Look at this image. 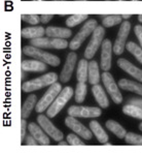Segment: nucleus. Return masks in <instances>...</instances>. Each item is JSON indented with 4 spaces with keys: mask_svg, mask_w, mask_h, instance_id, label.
<instances>
[{
    "mask_svg": "<svg viewBox=\"0 0 142 154\" xmlns=\"http://www.w3.org/2000/svg\"><path fill=\"white\" fill-rule=\"evenodd\" d=\"M118 86L123 90L133 92V93H136L138 95L142 96V84H140V83H137L127 79H120L118 81Z\"/></svg>",
    "mask_w": 142,
    "mask_h": 154,
    "instance_id": "5701e85b",
    "label": "nucleus"
},
{
    "mask_svg": "<svg viewBox=\"0 0 142 154\" xmlns=\"http://www.w3.org/2000/svg\"><path fill=\"white\" fill-rule=\"evenodd\" d=\"M123 113L127 116H130L135 119L142 120V108L138 106L128 103V105L123 106Z\"/></svg>",
    "mask_w": 142,
    "mask_h": 154,
    "instance_id": "bb28decb",
    "label": "nucleus"
},
{
    "mask_svg": "<svg viewBox=\"0 0 142 154\" xmlns=\"http://www.w3.org/2000/svg\"><path fill=\"white\" fill-rule=\"evenodd\" d=\"M112 52L113 46L109 39H104L101 50V68L104 72H108L112 64Z\"/></svg>",
    "mask_w": 142,
    "mask_h": 154,
    "instance_id": "4468645a",
    "label": "nucleus"
},
{
    "mask_svg": "<svg viewBox=\"0 0 142 154\" xmlns=\"http://www.w3.org/2000/svg\"><path fill=\"white\" fill-rule=\"evenodd\" d=\"M123 19H125V20H128L129 18H131V15H122Z\"/></svg>",
    "mask_w": 142,
    "mask_h": 154,
    "instance_id": "a19ab883",
    "label": "nucleus"
},
{
    "mask_svg": "<svg viewBox=\"0 0 142 154\" xmlns=\"http://www.w3.org/2000/svg\"><path fill=\"white\" fill-rule=\"evenodd\" d=\"M128 103H132V105L138 106L142 108V98H131Z\"/></svg>",
    "mask_w": 142,
    "mask_h": 154,
    "instance_id": "58836bf2",
    "label": "nucleus"
},
{
    "mask_svg": "<svg viewBox=\"0 0 142 154\" xmlns=\"http://www.w3.org/2000/svg\"><path fill=\"white\" fill-rule=\"evenodd\" d=\"M130 31H131V23L126 20L120 26L117 35L115 37L114 44H113V53L115 55H122L124 53L127 46V39L129 37Z\"/></svg>",
    "mask_w": 142,
    "mask_h": 154,
    "instance_id": "6e6552de",
    "label": "nucleus"
},
{
    "mask_svg": "<svg viewBox=\"0 0 142 154\" xmlns=\"http://www.w3.org/2000/svg\"><path fill=\"white\" fill-rule=\"evenodd\" d=\"M46 34L49 37L54 38H68L71 36L72 32L69 28L64 27H56V26H49L46 29Z\"/></svg>",
    "mask_w": 142,
    "mask_h": 154,
    "instance_id": "aec40b11",
    "label": "nucleus"
},
{
    "mask_svg": "<svg viewBox=\"0 0 142 154\" xmlns=\"http://www.w3.org/2000/svg\"><path fill=\"white\" fill-rule=\"evenodd\" d=\"M31 46L39 49H56L64 50L69 47V44L65 38H54V37H38L31 39Z\"/></svg>",
    "mask_w": 142,
    "mask_h": 154,
    "instance_id": "0eeeda50",
    "label": "nucleus"
},
{
    "mask_svg": "<svg viewBox=\"0 0 142 154\" xmlns=\"http://www.w3.org/2000/svg\"><path fill=\"white\" fill-rule=\"evenodd\" d=\"M26 72H25L24 69H22V77H21V78H22V80H24L26 78Z\"/></svg>",
    "mask_w": 142,
    "mask_h": 154,
    "instance_id": "79ce46f5",
    "label": "nucleus"
},
{
    "mask_svg": "<svg viewBox=\"0 0 142 154\" xmlns=\"http://www.w3.org/2000/svg\"><path fill=\"white\" fill-rule=\"evenodd\" d=\"M125 142L129 145H139L142 146V136L134 132H127L125 137Z\"/></svg>",
    "mask_w": 142,
    "mask_h": 154,
    "instance_id": "2f4dec72",
    "label": "nucleus"
},
{
    "mask_svg": "<svg viewBox=\"0 0 142 154\" xmlns=\"http://www.w3.org/2000/svg\"><path fill=\"white\" fill-rule=\"evenodd\" d=\"M59 79V75L56 72H47L43 75L36 78V79H32L30 81L24 82L22 84V90L26 93L28 92H33L39 90L43 87L51 86L54 83H56Z\"/></svg>",
    "mask_w": 142,
    "mask_h": 154,
    "instance_id": "f257e3e1",
    "label": "nucleus"
},
{
    "mask_svg": "<svg viewBox=\"0 0 142 154\" xmlns=\"http://www.w3.org/2000/svg\"><path fill=\"white\" fill-rule=\"evenodd\" d=\"M23 53L28 57H32L34 59L40 60L42 62L51 66H59L60 65V58L58 56L54 55L49 52L42 51L39 48H36L34 46H25L23 48Z\"/></svg>",
    "mask_w": 142,
    "mask_h": 154,
    "instance_id": "f03ea898",
    "label": "nucleus"
},
{
    "mask_svg": "<svg viewBox=\"0 0 142 154\" xmlns=\"http://www.w3.org/2000/svg\"><path fill=\"white\" fill-rule=\"evenodd\" d=\"M104 146H111V143H105V144H103Z\"/></svg>",
    "mask_w": 142,
    "mask_h": 154,
    "instance_id": "c03bdc74",
    "label": "nucleus"
},
{
    "mask_svg": "<svg viewBox=\"0 0 142 154\" xmlns=\"http://www.w3.org/2000/svg\"><path fill=\"white\" fill-rule=\"evenodd\" d=\"M90 129L92 130L93 134L96 137V139L100 142L101 144H105L108 142V134H106V131L103 129V127L101 126V124L96 120H92L90 122Z\"/></svg>",
    "mask_w": 142,
    "mask_h": 154,
    "instance_id": "4be33fe9",
    "label": "nucleus"
},
{
    "mask_svg": "<svg viewBox=\"0 0 142 154\" xmlns=\"http://www.w3.org/2000/svg\"><path fill=\"white\" fill-rule=\"evenodd\" d=\"M76 1H87V0H76Z\"/></svg>",
    "mask_w": 142,
    "mask_h": 154,
    "instance_id": "49530a36",
    "label": "nucleus"
},
{
    "mask_svg": "<svg viewBox=\"0 0 142 154\" xmlns=\"http://www.w3.org/2000/svg\"><path fill=\"white\" fill-rule=\"evenodd\" d=\"M54 18V15H40V22L42 24H47L49 21H52Z\"/></svg>",
    "mask_w": 142,
    "mask_h": 154,
    "instance_id": "4c0bfd02",
    "label": "nucleus"
},
{
    "mask_svg": "<svg viewBox=\"0 0 142 154\" xmlns=\"http://www.w3.org/2000/svg\"><path fill=\"white\" fill-rule=\"evenodd\" d=\"M87 81L92 86L99 84V82H100L99 65L96 60H91L89 62V79H87Z\"/></svg>",
    "mask_w": 142,
    "mask_h": 154,
    "instance_id": "393cba45",
    "label": "nucleus"
},
{
    "mask_svg": "<svg viewBox=\"0 0 142 154\" xmlns=\"http://www.w3.org/2000/svg\"><path fill=\"white\" fill-rule=\"evenodd\" d=\"M123 23L122 15H108L105 16L102 20V25L106 28H110L113 26L120 25Z\"/></svg>",
    "mask_w": 142,
    "mask_h": 154,
    "instance_id": "cd10ccee",
    "label": "nucleus"
},
{
    "mask_svg": "<svg viewBox=\"0 0 142 154\" xmlns=\"http://www.w3.org/2000/svg\"><path fill=\"white\" fill-rule=\"evenodd\" d=\"M68 115L75 118H97L100 117L102 111L97 106H71L68 109Z\"/></svg>",
    "mask_w": 142,
    "mask_h": 154,
    "instance_id": "9d476101",
    "label": "nucleus"
},
{
    "mask_svg": "<svg viewBox=\"0 0 142 154\" xmlns=\"http://www.w3.org/2000/svg\"><path fill=\"white\" fill-rule=\"evenodd\" d=\"M87 85L86 83H81V82H78V84L76 85V88H75V91H74V98H75V101L77 103H81L82 101L86 99V96H87Z\"/></svg>",
    "mask_w": 142,
    "mask_h": 154,
    "instance_id": "c85d7f7f",
    "label": "nucleus"
},
{
    "mask_svg": "<svg viewBox=\"0 0 142 154\" xmlns=\"http://www.w3.org/2000/svg\"><path fill=\"white\" fill-rule=\"evenodd\" d=\"M131 1H138V0H131Z\"/></svg>",
    "mask_w": 142,
    "mask_h": 154,
    "instance_id": "09e8293b",
    "label": "nucleus"
},
{
    "mask_svg": "<svg viewBox=\"0 0 142 154\" xmlns=\"http://www.w3.org/2000/svg\"><path fill=\"white\" fill-rule=\"evenodd\" d=\"M33 1H41V0H33Z\"/></svg>",
    "mask_w": 142,
    "mask_h": 154,
    "instance_id": "de8ad7c7",
    "label": "nucleus"
},
{
    "mask_svg": "<svg viewBox=\"0 0 142 154\" xmlns=\"http://www.w3.org/2000/svg\"><path fill=\"white\" fill-rule=\"evenodd\" d=\"M58 145H59V146H66V145H69V144H68V142H67V141H66V142H64L63 140H62V141H60V142H59V143H58Z\"/></svg>",
    "mask_w": 142,
    "mask_h": 154,
    "instance_id": "ea45409f",
    "label": "nucleus"
},
{
    "mask_svg": "<svg viewBox=\"0 0 142 154\" xmlns=\"http://www.w3.org/2000/svg\"><path fill=\"white\" fill-rule=\"evenodd\" d=\"M21 19H22L23 22L28 23L30 25H37L40 22V16L32 15V14H30V15H25L24 14V15L21 16Z\"/></svg>",
    "mask_w": 142,
    "mask_h": 154,
    "instance_id": "473e14b6",
    "label": "nucleus"
},
{
    "mask_svg": "<svg viewBox=\"0 0 142 154\" xmlns=\"http://www.w3.org/2000/svg\"><path fill=\"white\" fill-rule=\"evenodd\" d=\"M89 79V62L87 59H80L76 70V80L78 82L86 83Z\"/></svg>",
    "mask_w": 142,
    "mask_h": 154,
    "instance_id": "b1692460",
    "label": "nucleus"
},
{
    "mask_svg": "<svg viewBox=\"0 0 142 154\" xmlns=\"http://www.w3.org/2000/svg\"><path fill=\"white\" fill-rule=\"evenodd\" d=\"M73 94H74V91H73V89L70 86H66L65 88H63L62 91L59 93V95L53 101V103L46 110V115L49 118L56 117L63 110V108L66 106V103L70 100L71 97L73 96Z\"/></svg>",
    "mask_w": 142,
    "mask_h": 154,
    "instance_id": "7ed1b4c3",
    "label": "nucleus"
},
{
    "mask_svg": "<svg viewBox=\"0 0 142 154\" xmlns=\"http://www.w3.org/2000/svg\"><path fill=\"white\" fill-rule=\"evenodd\" d=\"M76 62H77L76 53L73 51L70 52L67 55V58H66V61L64 63L61 75H59V79H60L61 83L69 82V80L71 79V75L73 73V70H74L75 65H76Z\"/></svg>",
    "mask_w": 142,
    "mask_h": 154,
    "instance_id": "ddd939ff",
    "label": "nucleus"
},
{
    "mask_svg": "<svg viewBox=\"0 0 142 154\" xmlns=\"http://www.w3.org/2000/svg\"><path fill=\"white\" fill-rule=\"evenodd\" d=\"M55 1H57V0H55ZM60 1H63V0H60Z\"/></svg>",
    "mask_w": 142,
    "mask_h": 154,
    "instance_id": "8fccbe9b",
    "label": "nucleus"
},
{
    "mask_svg": "<svg viewBox=\"0 0 142 154\" xmlns=\"http://www.w3.org/2000/svg\"><path fill=\"white\" fill-rule=\"evenodd\" d=\"M105 36V29L104 26H98L95 29V31L92 33V37L90 39V42L87 44L86 50H84V58L92 59L97 53L98 49L102 45Z\"/></svg>",
    "mask_w": 142,
    "mask_h": 154,
    "instance_id": "423d86ee",
    "label": "nucleus"
},
{
    "mask_svg": "<svg viewBox=\"0 0 142 154\" xmlns=\"http://www.w3.org/2000/svg\"><path fill=\"white\" fill-rule=\"evenodd\" d=\"M118 67L122 68L124 72H126L128 75H130L135 80L142 83V69L137 66H135L133 63H131L129 60L125 58H120L117 60Z\"/></svg>",
    "mask_w": 142,
    "mask_h": 154,
    "instance_id": "2eb2a0df",
    "label": "nucleus"
},
{
    "mask_svg": "<svg viewBox=\"0 0 142 154\" xmlns=\"http://www.w3.org/2000/svg\"><path fill=\"white\" fill-rule=\"evenodd\" d=\"M37 105V96L35 94H29L28 97L24 101L22 109H21V116L24 119L29 118L30 114L33 111V109H35V106Z\"/></svg>",
    "mask_w": 142,
    "mask_h": 154,
    "instance_id": "412c9836",
    "label": "nucleus"
},
{
    "mask_svg": "<svg viewBox=\"0 0 142 154\" xmlns=\"http://www.w3.org/2000/svg\"><path fill=\"white\" fill-rule=\"evenodd\" d=\"M28 130H29L30 134L34 137L35 140L38 142L39 145L47 146L51 144L47 134L42 129V127L40 126L39 124H36V123H34V122L29 123V124H28Z\"/></svg>",
    "mask_w": 142,
    "mask_h": 154,
    "instance_id": "dca6fc26",
    "label": "nucleus"
},
{
    "mask_svg": "<svg viewBox=\"0 0 142 154\" xmlns=\"http://www.w3.org/2000/svg\"><path fill=\"white\" fill-rule=\"evenodd\" d=\"M134 33H135V35H136V37H137V39H138L140 46L142 47V26L141 25H135Z\"/></svg>",
    "mask_w": 142,
    "mask_h": 154,
    "instance_id": "f704fd0d",
    "label": "nucleus"
},
{
    "mask_svg": "<svg viewBox=\"0 0 142 154\" xmlns=\"http://www.w3.org/2000/svg\"><path fill=\"white\" fill-rule=\"evenodd\" d=\"M105 125H106V128L112 132L115 137H117L118 139H125V137L127 134V130L118 122L114 121V120H107Z\"/></svg>",
    "mask_w": 142,
    "mask_h": 154,
    "instance_id": "a878e982",
    "label": "nucleus"
},
{
    "mask_svg": "<svg viewBox=\"0 0 142 154\" xmlns=\"http://www.w3.org/2000/svg\"><path fill=\"white\" fill-rule=\"evenodd\" d=\"M126 48L142 64V47L138 46V45L135 44L134 42H127Z\"/></svg>",
    "mask_w": 142,
    "mask_h": 154,
    "instance_id": "c756f323",
    "label": "nucleus"
},
{
    "mask_svg": "<svg viewBox=\"0 0 142 154\" xmlns=\"http://www.w3.org/2000/svg\"><path fill=\"white\" fill-rule=\"evenodd\" d=\"M139 129H140L141 131H142V122L140 123V124H139Z\"/></svg>",
    "mask_w": 142,
    "mask_h": 154,
    "instance_id": "a18cd8bd",
    "label": "nucleus"
},
{
    "mask_svg": "<svg viewBox=\"0 0 142 154\" xmlns=\"http://www.w3.org/2000/svg\"><path fill=\"white\" fill-rule=\"evenodd\" d=\"M24 141L26 142V145H27V146H36V145H38V142L35 140V138L32 136V134H31V136L26 137Z\"/></svg>",
    "mask_w": 142,
    "mask_h": 154,
    "instance_id": "e433bc0d",
    "label": "nucleus"
},
{
    "mask_svg": "<svg viewBox=\"0 0 142 154\" xmlns=\"http://www.w3.org/2000/svg\"><path fill=\"white\" fill-rule=\"evenodd\" d=\"M89 18L87 15H71L66 19L65 24L68 28L69 27H75V26L81 24L82 22L87 20Z\"/></svg>",
    "mask_w": 142,
    "mask_h": 154,
    "instance_id": "7c9ffc66",
    "label": "nucleus"
},
{
    "mask_svg": "<svg viewBox=\"0 0 142 154\" xmlns=\"http://www.w3.org/2000/svg\"><path fill=\"white\" fill-rule=\"evenodd\" d=\"M65 125L72 130L74 134H77V136L81 137L84 140H91L93 137V132L91 129H89L87 127L84 126L81 122H79L73 116L68 115V117H66L65 119Z\"/></svg>",
    "mask_w": 142,
    "mask_h": 154,
    "instance_id": "f8f14e48",
    "label": "nucleus"
},
{
    "mask_svg": "<svg viewBox=\"0 0 142 154\" xmlns=\"http://www.w3.org/2000/svg\"><path fill=\"white\" fill-rule=\"evenodd\" d=\"M66 141L68 142V144L71 146H84L86 145V143L84 142H82L81 140H80L78 137L76 136V134H69L67 136V138H66Z\"/></svg>",
    "mask_w": 142,
    "mask_h": 154,
    "instance_id": "72a5a7b5",
    "label": "nucleus"
},
{
    "mask_svg": "<svg viewBox=\"0 0 142 154\" xmlns=\"http://www.w3.org/2000/svg\"><path fill=\"white\" fill-rule=\"evenodd\" d=\"M46 34V29L42 26H31V27H26L21 30V35L23 38L34 39L38 37H43Z\"/></svg>",
    "mask_w": 142,
    "mask_h": 154,
    "instance_id": "6ab92c4d",
    "label": "nucleus"
},
{
    "mask_svg": "<svg viewBox=\"0 0 142 154\" xmlns=\"http://www.w3.org/2000/svg\"><path fill=\"white\" fill-rule=\"evenodd\" d=\"M92 93H93V96L101 109H107L109 106V100H108L107 95H106L105 91L101 85H93L92 86Z\"/></svg>",
    "mask_w": 142,
    "mask_h": 154,
    "instance_id": "a211bd4d",
    "label": "nucleus"
},
{
    "mask_svg": "<svg viewBox=\"0 0 142 154\" xmlns=\"http://www.w3.org/2000/svg\"><path fill=\"white\" fill-rule=\"evenodd\" d=\"M62 91V86H61V83H54L53 85L49 87V89L46 90V93L42 95V97L40 98V100L37 101L36 105V112L41 114L44 112L46 110L49 109V106L53 103V101L55 100L57 96L59 95V93Z\"/></svg>",
    "mask_w": 142,
    "mask_h": 154,
    "instance_id": "39448f33",
    "label": "nucleus"
},
{
    "mask_svg": "<svg viewBox=\"0 0 142 154\" xmlns=\"http://www.w3.org/2000/svg\"><path fill=\"white\" fill-rule=\"evenodd\" d=\"M21 68L27 72H43L47 69L46 63L40 60H23L21 63Z\"/></svg>",
    "mask_w": 142,
    "mask_h": 154,
    "instance_id": "f3484780",
    "label": "nucleus"
},
{
    "mask_svg": "<svg viewBox=\"0 0 142 154\" xmlns=\"http://www.w3.org/2000/svg\"><path fill=\"white\" fill-rule=\"evenodd\" d=\"M37 122L40 126L42 127V129L47 134V136L51 137L53 140H55L57 142H60L63 140V132L61 131L59 128H57L55 125L53 124V122L49 120V116H44V115H38L37 117Z\"/></svg>",
    "mask_w": 142,
    "mask_h": 154,
    "instance_id": "9b49d317",
    "label": "nucleus"
},
{
    "mask_svg": "<svg viewBox=\"0 0 142 154\" xmlns=\"http://www.w3.org/2000/svg\"><path fill=\"white\" fill-rule=\"evenodd\" d=\"M102 82L105 86L107 92L109 93L111 99L113 100V103H117V105H120V103H123V95L120 93V89H118V85L115 82L114 78L112 77L110 72H104L102 73Z\"/></svg>",
    "mask_w": 142,
    "mask_h": 154,
    "instance_id": "1a4fd4ad",
    "label": "nucleus"
},
{
    "mask_svg": "<svg viewBox=\"0 0 142 154\" xmlns=\"http://www.w3.org/2000/svg\"><path fill=\"white\" fill-rule=\"evenodd\" d=\"M28 127V124L26 122V119L22 118V121H21V142H23L26 138V129Z\"/></svg>",
    "mask_w": 142,
    "mask_h": 154,
    "instance_id": "c9c22d12",
    "label": "nucleus"
},
{
    "mask_svg": "<svg viewBox=\"0 0 142 154\" xmlns=\"http://www.w3.org/2000/svg\"><path fill=\"white\" fill-rule=\"evenodd\" d=\"M138 21H139L140 23H142V15H139V16H138Z\"/></svg>",
    "mask_w": 142,
    "mask_h": 154,
    "instance_id": "37998d69",
    "label": "nucleus"
},
{
    "mask_svg": "<svg viewBox=\"0 0 142 154\" xmlns=\"http://www.w3.org/2000/svg\"><path fill=\"white\" fill-rule=\"evenodd\" d=\"M98 27V24H97V21L94 20V19H90L87 20L82 27L79 29V31L77 32V34L71 39V42H69V48L71 51H76L80 48V46L82 45L87 37L92 34L95 29Z\"/></svg>",
    "mask_w": 142,
    "mask_h": 154,
    "instance_id": "20e7f679",
    "label": "nucleus"
}]
</instances>
